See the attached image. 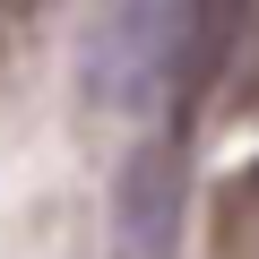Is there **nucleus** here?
<instances>
[{"instance_id": "1", "label": "nucleus", "mask_w": 259, "mask_h": 259, "mask_svg": "<svg viewBox=\"0 0 259 259\" xmlns=\"http://www.w3.org/2000/svg\"><path fill=\"white\" fill-rule=\"evenodd\" d=\"M173 216H182V156H173V147L130 156V173H121V190H112L121 259H164V250H173Z\"/></svg>"}, {"instance_id": "2", "label": "nucleus", "mask_w": 259, "mask_h": 259, "mask_svg": "<svg viewBox=\"0 0 259 259\" xmlns=\"http://www.w3.org/2000/svg\"><path fill=\"white\" fill-rule=\"evenodd\" d=\"M207 259H259V164L216 182V199H207Z\"/></svg>"}, {"instance_id": "3", "label": "nucleus", "mask_w": 259, "mask_h": 259, "mask_svg": "<svg viewBox=\"0 0 259 259\" xmlns=\"http://www.w3.org/2000/svg\"><path fill=\"white\" fill-rule=\"evenodd\" d=\"M0 9H35V0H0Z\"/></svg>"}]
</instances>
